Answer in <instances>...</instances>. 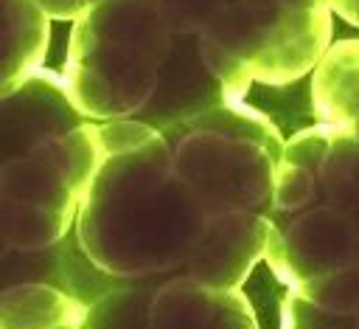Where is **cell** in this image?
<instances>
[{
  "mask_svg": "<svg viewBox=\"0 0 359 329\" xmlns=\"http://www.w3.org/2000/svg\"><path fill=\"white\" fill-rule=\"evenodd\" d=\"M104 157L73 239L118 284L238 290L266 259L283 135L247 101L165 124L101 121Z\"/></svg>",
  "mask_w": 359,
  "mask_h": 329,
  "instance_id": "6da1fadb",
  "label": "cell"
},
{
  "mask_svg": "<svg viewBox=\"0 0 359 329\" xmlns=\"http://www.w3.org/2000/svg\"><path fill=\"white\" fill-rule=\"evenodd\" d=\"M0 231L6 253L36 256L73 236L104 157L101 121L48 67L0 90Z\"/></svg>",
  "mask_w": 359,
  "mask_h": 329,
  "instance_id": "277c9868",
  "label": "cell"
},
{
  "mask_svg": "<svg viewBox=\"0 0 359 329\" xmlns=\"http://www.w3.org/2000/svg\"><path fill=\"white\" fill-rule=\"evenodd\" d=\"M331 31L328 0H98L70 28L62 76L95 121L165 124L303 79Z\"/></svg>",
  "mask_w": 359,
  "mask_h": 329,
  "instance_id": "7a4b0ae2",
  "label": "cell"
},
{
  "mask_svg": "<svg viewBox=\"0 0 359 329\" xmlns=\"http://www.w3.org/2000/svg\"><path fill=\"white\" fill-rule=\"evenodd\" d=\"M56 329H84V326H56Z\"/></svg>",
  "mask_w": 359,
  "mask_h": 329,
  "instance_id": "8fae6325",
  "label": "cell"
},
{
  "mask_svg": "<svg viewBox=\"0 0 359 329\" xmlns=\"http://www.w3.org/2000/svg\"><path fill=\"white\" fill-rule=\"evenodd\" d=\"M50 14L36 0H3V70L0 90L45 67L50 45Z\"/></svg>",
  "mask_w": 359,
  "mask_h": 329,
  "instance_id": "52a82bcc",
  "label": "cell"
},
{
  "mask_svg": "<svg viewBox=\"0 0 359 329\" xmlns=\"http://www.w3.org/2000/svg\"><path fill=\"white\" fill-rule=\"evenodd\" d=\"M337 321V329H359V312L348 315V318H339V315H331Z\"/></svg>",
  "mask_w": 359,
  "mask_h": 329,
  "instance_id": "30bf717a",
  "label": "cell"
},
{
  "mask_svg": "<svg viewBox=\"0 0 359 329\" xmlns=\"http://www.w3.org/2000/svg\"><path fill=\"white\" fill-rule=\"evenodd\" d=\"M53 20L62 22H76L81 14H87L98 0H36Z\"/></svg>",
  "mask_w": 359,
  "mask_h": 329,
  "instance_id": "ba28073f",
  "label": "cell"
},
{
  "mask_svg": "<svg viewBox=\"0 0 359 329\" xmlns=\"http://www.w3.org/2000/svg\"><path fill=\"white\" fill-rule=\"evenodd\" d=\"M149 329H258L244 290L205 287L191 278L149 281Z\"/></svg>",
  "mask_w": 359,
  "mask_h": 329,
  "instance_id": "5b68a950",
  "label": "cell"
},
{
  "mask_svg": "<svg viewBox=\"0 0 359 329\" xmlns=\"http://www.w3.org/2000/svg\"><path fill=\"white\" fill-rule=\"evenodd\" d=\"M328 6L334 11V17L345 20L353 28H359V0H328Z\"/></svg>",
  "mask_w": 359,
  "mask_h": 329,
  "instance_id": "9c48e42d",
  "label": "cell"
},
{
  "mask_svg": "<svg viewBox=\"0 0 359 329\" xmlns=\"http://www.w3.org/2000/svg\"><path fill=\"white\" fill-rule=\"evenodd\" d=\"M90 301L56 281L25 278L6 284L0 295V329L84 326Z\"/></svg>",
  "mask_w": 359,
  "mask_h": 329,
  "instance_id": "8992f818",
  "label": "cell"
},
{
  "mask_svg": "<svg viewBox=\"0 0 359 329\" xmlns=\"http://www.w3.org/2000/svg\"><path fill=\"white\" fill-rule=\"evenodd\" d=\"M311 110L317 124L283 146L264 262L286 292L348 318L359 312V39L323 53Z\"/></svg>",
  "mask_w": 359,
  "mask_h": 329,
  "instance_id": "3957f363",
  "label": "cell"
}]
</instances>
